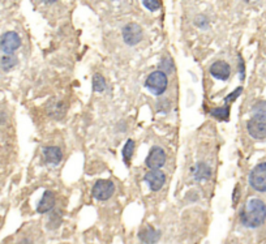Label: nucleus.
<instances>
[{"instance_id":"1a4fd4ad","label":"nucleus","mask_w":266,"mask_h":244,"mask_svg":"<svg viewBox=\"0 0 266 244\" xmlns=\"http://www.w3.org/2000/svg\"><path fill=\"white\" fill-rule=\"evenodd\" d=\"M144 180L149 184L151 191H159L165 184L166 176L161 170H151L145 175Z\"/></svg>"},{"instance_id":"423d86ee","label":"nucleus","mask_w":266,"mask_h":244,"mask_svg":"<svg viewBox=\"0 0 266 244\" xmlns=\"http://www.w3.org/2000/svg\"><path fill=\"white\" fill-rule=\"evenodd\" d=\"M142 35H144V32H142V28H141L140 25L131 22V24L126 25L123 28V39H124V42L127 45H137L138 42H141Z\"/></svg>"},{"instance_id":"5701e85b","label":"nucleus","mask_w":266,"mask_h":244,"mask_svg":"<svg viewBox=\"0 0 266 244\" xmlns=\"http://www.w3.org/2000/svg\"><path fill=\"white\" fill-rule=\"evenodd\" d=\"M239 59H240V79H244V63H243L242 56H239Z\"/></svg>"},{"instance_id":"f8f14e48","label":"nucleus","mask_w":266,"mask_h":244,"mask_svg":"<svg viewBox=\"0 0 266 244\" xmlns=\"http://www.w3.org/2000/svg\"><path fill=\"white\" fill-rule=\"evenodd\" d=\"M54 206H55V195H54V192L46 191L43 193L41 201H39L38 206H37V210H38V213H47L51 212Z\"/></svg>"},{"instance_id":"dca6fc26","label":"nucleus","mask_w":266,"mask_h":244,"mask_svg":"<svg viewBox=\"0 0 266 244\" xmlns=\"http://www.w3.org/2000/svg\"><path fill=\"white\" fill-rule=\"evenodd\" d=\"M133 152H134V141H133V140H128L126 143V145H124V148H123L122 152L124 162H126L127 164L130 163V160L132 158Z\"/></svg>"},{"instance_id":"412c9836","label":"nucleus","mask_w":266,"mask_h":244,"mask_svg":"<svg viewBox=\"0 0 266 244\" xmlns=\"http://www.w3.org/2000/svg\"><path fill=\"white\" fill-rule=\"evenodd\" d=\"M142 5L145 8H147L149 11H157L158 8H161V1H158V0H144L142 1Z\"/></svg>"},{"instance_id":"39448f33","label":"nucleus","mask_w":266,"mask_h":244,"mask_svg":"<svg viewBox=\"0 0 266 244\" xmlns=\"http://www.w3.org/2000/svg\"><path fill=\"white\" fill-rule=\"evenodd\" d=\"M93 196L99 201H106L109 200L114 192H115V185L111 180H98L93 185Z\"/></svg>"},{"instance_id":"7ed1b4c3","label":"nucleus","mask_w":266,"mask_h":244,"mask_svg":"<svg viewBox=\"0 0 266 244\" xmlns=\"http://www.w3.org/2000/svg\"><path fill=\"white\" fill-rule=\"evenodd\" d=\"M249 184L257 192H266V162L257 164L251 171Z\"/></svg>"},{"instance_id":"f257e3e1","label":"nucleus","mask_w":266,"mask_h":244,"mask_svg":"<svg viewBox=\"0 0 266 244\" xmlns=\"http://www.w3.org/2000/svg\"><path fill=\"white\" fill-rule=\"evenodd\" d=\"M266 220V205L263 200L252 197L245 202L240 212V221L248 229H257Z\"/></svg>"},{"instance_id":"aec40b11","label":"nucleus","mask_w":266,"mask_h":244,"mask_svg":"<svg viewBox=\"0 0 266 244\" xmlns=\"http://www.w3.org/2000/svg\"><path fill=\"white\" fill-rule=\"evenodd\" d=\"M253 115L266 116V101H260L253 106Z\"/></svg>"},{"instance_id":"b1692460","label":"nucleus","mask_w":266,"mask_h":244,"mask_svg":"<svg viewBox=\"0 0 266 244\" xmlns=\"http://www.w3.org/2000/svg\"><path fill=\"white\" fill-rule=\"evenodd\" d=\"M18 244H32V241H29V239H24V241H21Z\"/></svg>"},{"instance_id":"6e6552de","label":"nucleus","mask_w":266,"mask_h":244,"mask_svg":"<svg viewBox=\"0 0 266 244\" xmlns=\"http://www.w3.org/2000/svg\"><path fill=\"white\" fill-rule=\"evenodd\" d=\"M145 162H146L147 167L153 168V170H158V168L162 167L166 162L165 150L159 147L151 148L150 153L147 154Z\"/></svg>"},{"instance_id":"2eb2a0df","label":"nucleus","mask_w":266,"mask_h":244,"mask_svg":"<svg viewBox=\"0 0 266 244\" xmlns=\"http://www.w3.org/2000/svg\"><path fill=\"white\" fill-rule=\"evenodd\" d=\"M210 115L214 116L215 119H219V120H228V116H230V106L224 105L223 107L210 110Z\"/></svg>"},{"instance_id":"0eeeda50","label":"nucleus","mask_w":266,"mask_h":244,"mask_svg":"<svg viewBox=\"0 0 266 244\" xmlns=\"http://www.w3.org/2000/svg\"><path fill=\"white\" fill-rule=\"evenodd\" d=\"M20 46H21V39H20L17 33L7 32L4 33L0 38V49L3 50L7 55H12V53H14Z\"/></svg>"},{"instance_id":"f3484780","label":"nucleus","mask_w":266,"mask_h":244,"mask_svg":"<svg viewBox=\"0 0 266 244\" xmlns=\"http://www.w3.org/2000/svg\"><path fill=\"white\" fill-rule=\"evenodd\" d=\"M1 68H3L4 71H9L12 70L16 64H17V58L14 55H5L1 58Z\"/></svg>"},{"instance_id":"4468645a","label":"nucleus","mask_w":266,"mask_h":244,"mask_svg":"<svg viewBox=\"0 0 266 244\" xmlns=\"http://www.w3.org/2000/svg\"><path fill=\"white\" fill-rule=\"evenodd\" d=\"M192 174L196 180H206L211 176V170L206 163L200 162L192 168Z\"/></svg>"},{"instance_id":"a211bd4d","label":"nucleus","mask_w":266,"mask_h":244,"mask_svg":"<svg viewBox=\"0 0 266 244\" xmlns=\"http://www.w3.org/2000/svg\"><path fill=\"white\" fill-rule=\"evenodd\" d=\"M106 89V81L102 77V75L95 74L93 76V90L94 91H103Z\"/></svg>"},{"instance_id":"4be33fe9","label":"nucleus","mask_w":266,"mask_h":244,"mask_svg":"<svg viewBox=\"0 0 266 244\" xmlns=\"http://www.w3.org/2000/svg\"><path fill=\"white\" fill-rule=\"evenodd\" d=\"M242 91H243V87H238L236 90L232 91L231 94L227 95V97L224 98V103H226V105H230L231 102H234L235 99H236V98L239 97V95L242 94Z\"/></svg>"},{"instance_id":"f03ea898","label":"nucleus","mask_w":266,"mask_h":244,"mask_svg":"<svg viewBox=\"0 0 266 244\" xmlns=\"http://www.w3.org/2000/svg\"><path fill=\"white\" fill-rule=\"evenodd\" d=\"M168 80L167 75L161 72V71H154L147 76L146 81H145V86L153 93L154 95L163 94L167 89Z\"/></svg>"},{"instance_id":"ddd939ff","label":"nucleus","mask_w":266,"mask_h":244,"mask_svg":"<svg viewBox=\"0 0 266 244\" xmlns=\"http://www.w3.org/2000/svg\"><path fill=\"white\" fill-rule=\"evenodd\" d=\"M43 154H45L46 162L50 164H59L63 158V153L58 147H46L43 149Z\"/></svg>"},{"instance_id":"6ab92c4d","label":"nucleus","mask_w":266,"mask_h":244,"mask_svg":"<svg viewBox=\"0 0 266 244\" xmlns=\"http://www.w3.org/2000/svg\"><path fill=\"white\" fill-rule=\"evenodd\" d=\"M159 67H161V72H163L166 75L171 74L172 71H174V63H172V60L170 58H165V59L162 60Z\"/></svg>"},{"instance_id":"20e7f679","label":"nucleus","mask_w":266,"mask_h":244,"mask_svg":"<svg viewBox=\"0 0 266 244\" xmlns=\"http://www.w3.org/2000/svg\"><path fill=\"white\" fill-rule=\"evenodd\" d=\"M248 133L253 139L263 140L266 137V116L253 115L247 123Z\"/></svg>"},{"instance_id":"9d476101","label":"nucleus","mask_w":266,"mask_h":244,"mask_svg":"<svg viewBox=\"0 0 266 244\" xmlns=\"http://www.w3.org/2000/svg\"><path fill=\"white\" fill-rule=\"evenodd\" d=\"M210 74L213 75V77L218 79V80L226 81L230 77V75H231V68L223 60H217L215 63L211 64Z\"/></svg>"},{"instance_id":"9b49d317","label":"nucleus","mask_w":266,"mask_h":244,"mask_svg":"<svg viewBox=\"0 0 266 244\" xmlns=\"http://www.w3.org/2000/svg\"><path fill=\"white\" fill-rule=\"evenodd\" d=\"M138 238H140L141 241L144 242L145 244H154L159 241V238H161V231L155 230L154 227L146 226L138 233Z\"/></svg>"}]
</instances>
